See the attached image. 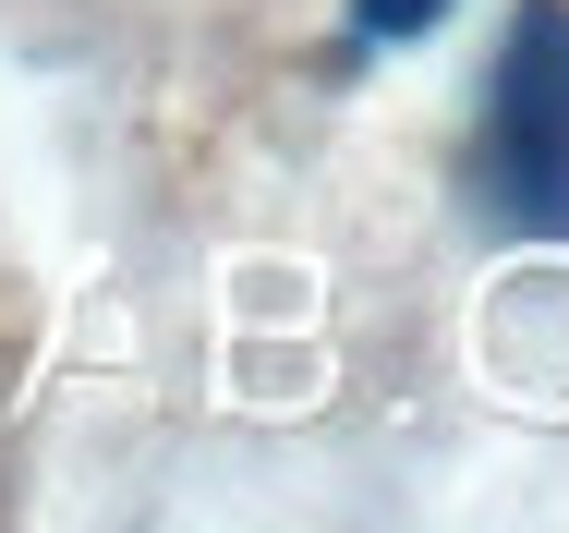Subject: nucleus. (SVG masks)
Segmentation results:
<instances>
[{
    "label": "nucleus",
    "mask_w": 569,
    "mask_h": 533,
    "mask_svg": "<svg viewBox=\"0 0 569 533\" xmlns=\"http://www.w3.org/2000/svg\"><path fill=\"white\" fill-rule=\"evenodd\" d=\"M472 195L521 243H569V0H521L497 61H485Z\"/></svg>",
    "instance_id": "obj_1"
},
{
    "label": "nucleus",
    "mask_w": 569,
    "mask_h": 533,
    "mask_svg": "<svg viewBox=\"0 0 569 533\" xmlns=\"http://www.w3.org/2000/svg\"><path fill=\"white\" fill-rule=\"evenodd\" d=\"M449 12H460V0H351V24H340V73H351V61H376V49H425Z\"/></svg>",
    "instance_id": "obj_2"
}]
</instances>
